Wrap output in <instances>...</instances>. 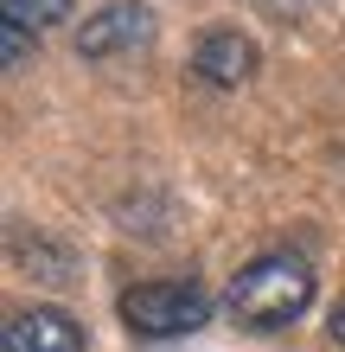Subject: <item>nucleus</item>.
<instances>
[{
    "label": "nucleus",
    "mask_w": 345,
    "mask_h": 352,
    "mask_svg": "<svg viewBox=\"0 0 345 352\" xmlns=\"http://www.w3.org/2000/svg\"><path fill=\"white\" fill-rule=\"evenodd\" d=\"M115 307L147 340H179V333H198L211 320V295L198 282H141V288H121Z\"/></svg>",
    "instance_id": "nucleus-2"
},
{
    "label": "nucleus",
    "mask_w": 345,
    "mask_h": 352,
    "mask_svg": "<svg viewBox=\"0 0 345 352\" xmlns=\"http://www.w3.org/2000/svg\"><path fill=\"white\" fill-rule=\"evenodd\" d=\"M192 71L205 77V84H217V90H237L243 77L256 71V45L243 32H205L198 52H192Z\"/></svg>",
    "instance_id": "nucleus-5"
},
{
    "label": "nucleus",
    "mask_w": 345,
    "mask_h": 352,
    "mask_svg": "<svg viewBox=\"0 0 345 352\" xmlns=\"http://www.w3.org/2000/svg\"><path fill=\"white\" fill-rule=\"evenodd\" d=\"M224 307L250 327V333H275V327H288V320H300L313 307V269L294 250H269V256L243 263L230 276Z\"/></svg>",
    "instance_id": "nucleus-1"
},
{
    "label": "nucleus",
    "mask_w": 345,
    "mask_h": 352,
    "mask_svg": "<svg viewBox=\"0 0 345 352\" xmlns=\"http://www.w3.org/2000/svg\"><path fill=\"white\" fill-rule=\"evenodd\" d=\"M0 58H7V71H19V65L32 58V32L13 26V19H0Z\"/></svg>",
    "instance_id": "nucleus-7"
},
{
    "label": "nucleus",
    "mask_w": 345,
    "mask_h": 352,
    "mask_svg": "<svg viewBox=\"0 0 345 352\" xmlns=\"http://www.w3.org/2000/svg\"><path fill=\"white\" fill-rule=\"evenodd\" d=\"M147 45H154V7H141V0H109L77 26V58H121Z\"/></svg>",
    "instance_id": "nucleus-3"
},
{
    "label": "nucleus",
    "mask_w": 345,
    "mask_h": 352,
    "mask_svg": "<svg viewBox=\"0 0 345 352\" xmlns=\"http://www.w3.org/2000/svg\"><path fill=\"white\" fill-rule=\"evenodd\" d=\"M0 352H84V327L64 307H26V314L7 320Z\"/></svg>",
    "instance_id": "nucleus-4"
},
{
    "label": "nucleus",
    "mask_w": 345,
    "mask_h": 352,
    "mask_svg": "<svg viewBox=\"0 0 345 352\" xmlns=\"http://www.w3.org/2000/svg\"><path fill=\"white\" fill-rule=\"evenodd\" d=\"M7 7L13 26H26V32H45V26H64L71 19V0H0Z\"/></svg>",
    "instance_id": "nucleus-6"
},
{
    "label": "nucleus",
    "mask_w": 345,
    "mask_h": 352,
    "mask_svg": "<svg viewBox=\"0 0 345 352\" xmlns=\"http://www.w3.org/2000/svg\"><path fill=\"white\" fill-rule=\"evenodd\" d=\"M333 340L345 346V307H339V314H333Z\"/></svg>",
    "instance_id": "nucleus-8"
}]
</instances>
